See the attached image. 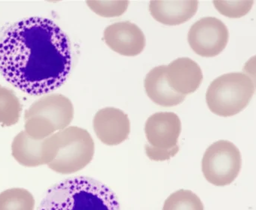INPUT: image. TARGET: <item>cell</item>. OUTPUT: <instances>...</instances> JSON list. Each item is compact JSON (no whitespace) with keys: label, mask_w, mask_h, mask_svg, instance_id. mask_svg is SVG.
Listing matches in <instances>:
<instances>
[{"label":"cell","mask_w":256,"mask_h":210,"mask_svg":"<svg viewBox=\"0 0 256 210\" xmlns=\"http://www.w3.org/2000/svg\"><path fill=\"white\" fill-rule=\"evenodd\" d=\"M72 66L67 35L48 18H26L0 38V72L21 91L40 96L60 88Z\"/></svg>","instance_id":"obj_1"},{"label":"cell","mask_w":256,"mask_h":210,"mask_svg":"<svg viewBox=\"0 0 256 210\" xmlns=\"http://www.w3.org/2000/svg\"><path fill=\"white\" fill-rule=\"evenodd\" d=\"M166 66H156L146 75L144 87L149 99L162 107H174L182 104L186 96L176 93L170 87L166 76Z\"/></svg>","instance_id":"obj_14"},{"label":"cell","mask_w":256,"mask_h":210,"mask_svg":"<svg viewBox=\"0 0 256 210\" xmlns=\"http://www.w3.org/2000/svg\"><path fill=\"white\" fill-rule=\"evenodd\" d=\"M230 33L222 21L206 17L192 24L188 40L192 51L202 57H214L222 52L228 42Z\"/></svg>","instance_id":"obj_6"},{"label":"cell","mask_w":256,"mask_h":210,"mask_svg":"<svg viewBox=\"0 0 256 210\" xmlns=\"http://www.w3.org/2000/svg\"><path fill=\"white\" fill-rule=\"evenodd\" d=\"M144 149H146V153L148 158H150L152 161H164L170 160V158H173L174 155H177L179 151V146H176L173 149H162L153 147L147 143L144 146Z\"/></svg>","instance_id":"obj_21"},{"label":"cell","mask_w":256,"mask_h":210,"mask_svg":"<svg viewBox=\"0 0 256 210\" xmlns=\"http://www.w3.org/2000/svg\"><path fill=\"white\" fill-rule=\"evenodd\" d=\"M198 8L196 0L150 1L149 3L152 18L166 26H178L188 22L196 14Z\"/></svg>","instance_id":"obj_13"},{"label":"cell","mask_w":256,"mask_h":210,"mask_svg":"<svg viewBox=\"0 0 256 210\" xmlns=\"http://www.w3.org/2000/svg\"><path fill=\"white\" fill-rule=\"evenodd\" d=\"M162 210H204V207L201 199L195 193L180 189L167 197Z\"/></svg>","instance_id":"obj_17"},{"label":"cell","mask_w":256,"mask_h":210,"mask_svg":"<svg viewBox=\"0 0 256 210\" xmlns=\"http://www.w3.org/2000/svg\"><path fill=\"white\" fill-rule=\"evenodd\" d=\"M242 167L240 150L228 140H218L210 145L202 161L204 178L215 186H226L232 183L239 176Z\"/></svg>","instance_id":"obj_5"},{"label":"cell","mask_w":256,"mask_h":210,"mask_svg":"<svg viewBox=\"0 0 256 210\" xmlns=\"http://www.w3.org/2000/svg\"><path fill=\"white\" fill-rule=\"evenodd\" d=\"M58 149L48 167L60 174H72L85 168L94 155V142L87 130L69 126L57 131Z\"/></svg>","instance_id":"obj_4"},{"label":"cell","mask_w":256,"mask_h":210,"mask_svg":"<svg viewBox=\"0 0 256 210\" xmlns=\"http://www.w3.org/2000/svg\"><path fill=\"white\" fill-rule=\"evenodd\" d=\"M74 115L72 101L58 93L48 95L40 98L30 106L25 112V119L31 116H40L50 122L56 131L68 128Z\"/></svg>","instance_id":"obj_11"},{"label":"cell","mask_w":256,"mask_h":210,"mask_svg":"<svg viewBox=\"0 0 256 210\" xmlns=\"http://www.w3.org/2000/svg\"><path fill=\"white\" fill-rule=\"evenodd\" d=\"M243 73L251 80L256 89V56L251 57L245 63L243 68Z\"/></svg>","instance_id":"obj_22"},{"label":"cell","mask_w":256,"mask_h":210,"mask_svg":"<svg viewBox=\"0 0 256 210\" xmlns=\"http://www.w3.org/2000/svg\"><path fill=\"white\" fill-rule=\"evenodd\" d=\"M255 90L252 81L245 74H225L212 81L206 93V102L212 113L230 117L248 107Z\"/></svg>","instance_id":"obj_3"},{"label":"cell","mask_w":256,"mask_h":210,"mask_svg":"<svg viewBox=\"0 0 256 210\" xmlns=\"http://www.w3.org/2000/svg\"><path fill=\"white\" fill-rule=\"evenodd\" d=\"M22 105L14 92L0 85V124L12 126L18 123L20 117Z\"/></svg>","instance_id":"obj_15"},{"label":"cell","mask_w":256,"mask_h":210,"mask_svg":"<svg viewBox=\"0 0 256 210\" xmlns=\"http://www.w3.org/2000/svg\"><path fill=\"white\" fill-rule=\"evenodd\" d=\"M166 66L167 81L176 93L186 96L195 93L201 86L202 71L190 58L180 57Z\"/></svg>","instance_id":"obj_12"},{"label":"cell","mask_w":256,"mask_h":210,"mask_svg":"<svg viewBox=\"0 0 256 210\" xmlns=\"http://www.w3.org/2000/svg\"><path fill=\"white\" fill-rule=\"evenodd\" d=\"M104 39L112 51L124 57L140 55L146 45V36L141 29L130 21L108 26L104 33Z\"/></svg>","instance_id":"obj_9"},{"label":"cell","mask_w":256,"mask_h":210,"mask_svg":"<svg viewBox=\"0 0 256 210\" xmlns=\"http://www.w3.org/2000/svg\"><path fill=\"white\" fill-rule=\"evenodd\" d=\"M32 194L20 188H9L0 194V210H34Z\"/></svg>","instance_id":"obj_16"},{"label":"cell","mask_w":256,"mask_h":210,"mask_svg":"<svg viewBox=\"0 0 256 210\" xmlns=\"http://www.w3.org/2000/svg\"><path fill=\"white\" fill-rule=\"evenodd\" d=\"M93 128L98 138L106 146H117L128 140L130 132L129 117L116 107H105L96 113Z\"/></svg>","instance_id":"obj_10"},{"label":"cell","mask_w":256,"mask_h":210,"mask_svg":"<svg viewBox=\"0 0 256 210\" xmlns=\"http://www.w3.org/2000/svg\"><path fill=\"white\" fill-rule=\"evenodd\" d=\"M25 131L38 140H43L56 132L54 125L40 116H34L25 119Z\"/></svg>","instance_id":"obj_19"},{"label":"cell","mask_w":256,"mask_h":210,"mask_svg":"<svg viewBox=\"0 0 256 210\" xmlns=\"http://www.w3.org/2000/svg\"><path fill=\"white\" fill-rule=\"evenodd\" d=\"M87 6L96 15L102 18H116L126 13L130 2L122 1H86Z\"/></svg>","instance_id":"obj_18"},{"label":"cell","mask_w":256,"mask_h":210,"mask_svg":"<svg viewBox=\"0 0 256 210\" xmlns=\"http://www.w3.org/2000/svg\"><path fill=\"white\" fill-rule=\"evenodd\" d=\"M38 210H121L115 193L90 177L78 176L58 182L45 194Z\"/></svg>","instance_id":"obj_2"},{"label":"cell","mask_w":256,"mask_h":210,"mask_svg":"<svg viewBox=\"0 0 256 210\" xmlns=\"http://www.w3.org/2000/svg\"><path fill=\"white\" fill-rule=\"evenodd\" d=\"M58 149L56 132L48 138L38 140L22 131L15 136L12 145V156L20 164L27 167L48 165L55 159Z\"/></svg>","instance_id":"obj_7"},{"label":"cell","mask_w":256,"mask_h":210,"mask_svg":"<svg viewBox=\"0 0 256 210\" xmlns=\"http://www.w3.org/2000/svg\"><path fill=\"white\" fill-rule=\"evenodd\" d=\"M213 4L221 15L230 18H240L249 13L254 1H214Z\"/></svg>","instance_id":"obj_20"},{"label":"cell","mask_w":256,"mask_h":210,"mask_svg":"<svg viewBox=\"0 0 256 210\" xmlns=\"http://www.w3.org/2000/svg\"><path fill=\"white\" fill-rule=\"evenodd\" d=\"M180 118L173 112H158L149 116L144 125L148 143L158 149H170L178 146L182 133Z\"/></svg>","instance_id":"obj_8"}]
</instances>
